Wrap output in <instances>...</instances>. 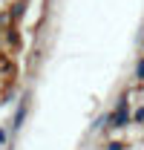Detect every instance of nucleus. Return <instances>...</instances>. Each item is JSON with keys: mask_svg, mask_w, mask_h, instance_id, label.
<instances>
[{"mask_svg": "<svg viewBox=\"0 0 144 150\" xmlns=\"http://www.w3.org/2000/svg\"><path fill=\"white\" fill-rule=\"evenodd\" d=\"M6 139H9V130H6V127H0V147L6 144Z\"/></svg>", "mask_w": 144, "mask_h": 150, "instance_id": "5", "label": "nucleus"}, {"mask_svg": "<svg viewBox=\"0 0 144 150\" xmlns=\"http://www.w3.org/2000/svg\"><path fill=\"white\" fill-rule=\"evenodd\" d=\"M23 118H26V98H20V104H18V112H15V118H12V130H20L23 127Z\"/></svg>", "mask_w": 144, "mask_h": 150, "instance_id": "2", "label": "nucleus"}, {"mask_svg": "<svg viewBox=\"0 0 144 150\" xmlns=\"http://www.w3.org/2000/svg\"><path fill=\"white\" fill-rule=\"evenodd\" d=\"M107 150H124V144H121V142H109Z\"/></svg>", "mask_w": 144, "mask_h": 150, "instance_id": "6", "label": "nucleus"}, {"mask_svg": "<svg viewBox=\"0 0 144 150\" xmlns=\"http://www.w3.org/2000/svg\"><path fill=\"white\" fill-rule=\"evenodd\" d=\"M130 121H133V112H130V95L124 93L121 98H118V104H115V112H112V127L121 130V127H127Z\"/></svg>", "mask_w": 144, "mask_h": 150, "instance_id": "1", "label": "nucleus"}, {"mask_svg": "<svg viewBox=\"0 0 144 150\" xmlns=\"http://www.w3.org/2000/svg\"><path fill=\"white\" fill-rule=\"evenodd\" d=\"M133 121L136 124H144V107H138V110L133 112Z\"/></svg>", "mask_w": 144, "mask_h": 150, "instance_id": "4", "label": "nucleus"}, {"mask_svg": "<svg viewBox=\"0 0 144 150\" xmlns=\"http://www.w3.org/2000/svg\"><path fill=\"white\" fill-rule=\"evenodd\" d=\"M136 81H144V58L136 64Z\"/></svg>", "mask_w": 144, "mask_h": 150, "instance_id": "3", "label": "nucleus"}]
</instances>
